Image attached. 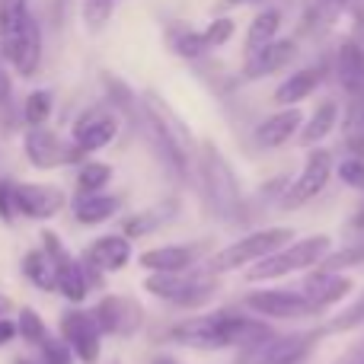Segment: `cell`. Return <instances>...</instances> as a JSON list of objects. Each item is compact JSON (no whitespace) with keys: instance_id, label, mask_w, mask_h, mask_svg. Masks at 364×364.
<instances>
[{"instance_id":"obj_26","label":"cell","mask_w":364,"mask_h":364,"mask_svg":"<svg viewBox=\"0 0 364 364\" xmlns=\"http://www.w3.org/2000/svg\"><path fill=\"white\" fill-rule=\"evenodd\" d=\"M339 125V102L336 100H326L316 106V112L310 115L307 122L301 125V144L304 147H316L320 141H326L329 134H333V128Z\"/></svg>"},{"instance_id":"obj_29","label":"cell","mask_w":364,"mask_h":364,"mask_svg":"<svg viewBox=\"0 0 364 364\" xmlns=\"http://www.w3.org/2000/svg\"><path fill=\"white\" fill-rule=\"evenodd\" d=\"M173 211H176V205H173V201H166V205H157V208H147V211H138V214H132V218L122 220V233H125L128 240L147 237V233L160 230L164 224H170Z\"/></svg>"},{"instance_id":"obj_8","label":"cell","mask_w":364,"mask_h":364,"mask_svg":"<svg viewBox=\"0 0 364 364\" xmlns=\"http://www.w3.org/2000/svg\"><path fill=\"white\" fill-rule=\"evenodd\" d=\"M122 128V115L115 112L109 102H96V106L83 109L80 115L70 125V141L77 144V151L93 157V154L106 151L115 138H119Z\"/></svg>"},{"instance_id":"obj_9","label":"cell","mask_w":364,"mask_h":364,"mask_svg":"<svg viewBox=\"0 0 364 364\" xmlns=\"http://www.w3.org/2000/svg\"><path fill=\"white\" fill-rule=\"evenodd\" d=\"M42 250L51 256V265H55V291L70 304L87 301L90 294V282L87 272H83V262L61 243V237L51 230H42Z\"/></svg>"},{"instance_id":"obj_27","label":"cell","mask_w":364,"mask_h":364,"mask_svg":"<svg viewBox=\"0 0 364 364\" xmlns=\"http://www.w3.org/2000/svg\"><path fill=\"white\" fill-rule=\"evenodd\" d=\"M278 32H282V10L278 6H262V10L252 16L250 29H246V55L265 48L269 42H275Z\"/></svg>"},{"instance_id":"obj_43","label":"cell","mask_w":364,"mask_h":364,"mask_svg":"<svg viewBox=\"0 0 364 364\" xmlns=\"http://www.w3.org/2000/svg\"><path fill=\"white\" fill-rule=\"evenodd\" d=\"M16 339V320H10V316H4L0 320V348L10 346V342Z\"/></svg>"},{"instance_id":"obj_47","label":"cell","mask_w":364,"mask_h":364,"mask_svg":"<svg viewBox=\"0 0 364 364\" xmlns=\"http://www.w3.org/2000/svg\"><path fill=\"white\" fill-rule=\"evenodd\" d=\"M13 364H38V361H36V358H16Z\"/></svg>"},{"instance_id":"obj_35","label":"cell","mask_w":364,"mask_h":364,"mask_svg":"<svg viewBox=\"0 0 364 364\" xmlns=\"http://www.w3.org/2000/svg\"><path fill=\"white\" fill-rule=\"evenodd\" d=\"M16 336L26 342V346L36 348V346H42V342L48 339L51 333H48L45 320L36 314V310H32V307H23V310L16 314Z\"/></svg>"},{"instance_id":"obj_39","label":"cell","mask_w":364,"mask_h":364,"mask_svg":"<svg viewBox=\"0 0 364 364\" xmlns=\"http://www.w3.org/2000/svg\"><path fill=\"white\" fill-rule=\"evenodd\" d=\"M233 32H237L233 19L230 16H218V19H211V23L201 29V38H205L208 51H214V48H224V45L233 38Z\"/></svg>"},{"instance_id":"obj_46","label":"cell","mask_w":364,"mask_h":364,"mask_svg":"<svg viewBox=\"0 0 364 364\" xmlns=\"http://www.w3.org/2000/svg\"><path fill=\"white\" fill-rule=\"evenodd\" d=\"M352 227H355V230H364V205L358 208V214L352 218Z\"/></svg>"},{"instance_id":"obj_23","label":"cell","mask_w":364,"mask_h":364,"mask_svg":"<svg viewBox=\"0 0 364 364\" xmlns=\"http://www.w3.org/2000/svg\"><path fill=\"white\" fill-rule=\"evenodd\" d=\"M346 13L342 0H301V32L310 38L323 36Z\"/></svg>"},{"instance_id":"obj_48","label":"cell","mask_w":364,"mask_h":364,"mask_svg":"<svg viewBox=\"0 0 364 364\" xmlns=\"http://www.w3.org/2000/svg\"><path fill=\"white\" fill-rule=\"evenodd\" d=\"M154 364H176V361H173V358H157Z\"/></svg>"},{"instance_id":"obj_13","label":"cell","mask_w":364,"mask_h":364,"mask_svg":"<svg viewBox=\"0 0 364 364\" xmlns=\"http://www.w3.org/2000/svg\"><path fill=\"white\" fill-rule=\"evenodd\" d=\"M16 218L26 220H51L68 208V195L51 182H16Z\"/></svg>"},{"instance_id":"obj_7","label":"cell","mask_w":364,"mask_h":364,"mask_svg":"<svg viewBox=\"0 0 364 364\" xmlns=\"http://www.w3.org/2000/svg\"><path fill=\"white\" fill-rule=\"evenodd\" d=\"M23 154L36 170H61V166H80L87 154L77 151L70 138H61L55 128H26L23 134Z\"/></svg>"},{"instance_id":"obj_40","label":"cell","mask_w":364,"mask_h":364,"mask_svg":"<svg viewBox=\"0 0 364 364\" xmlns=\"http://www.w3.org/2000/svg\"><path fill=\"white\" fill-rule=\"evenodd\" d=\"M361 323H364V297H358V301H355L348 310H342L339 316H333V320H329L320 333L323 336H326V333H348V329L361 326Z\"/></svg>"},{"instance_id":"obj_18","label":"cell","mask_w":364,"mask_h":364,"mask_svg":"<svg viewBox=\"0 0 364 364\" xmlns=\"http://www.w3.org/2000/svg\"><path fill=\"white\" fill-rule=\"evenodd\" d=\"M301 125H304L301 109H297V106H284L282 112L269 115L265 122H259V125H256V144L262 147V151H275V147L288 144V141L301 132Z\"/></svg>"},{"instance_id":"obj_12","label":"cell","mask_w":364,"mask_h":364,"mask_svg":"<svg viewBox=\"0 0 364 364\" xmlns=\"http://www.w3.org/2000/svg\"><path fill=\"white\" fill-rule=\"evenodd\" d=\"M329 176H333V154L323 151V147L310 151L301 176L291 182V186L284 188V195L278 198L282 201V208H301V205H307V201H314L316 195L326 188Z\"/></svg>"},{"instance_id":"obj_22","label":"cell","mask_w":364,"mask_h":364,"mask_svg":"<svg viewBox=\"0 0 364 364\" xmlns=\"http://www.w3.org/2000/svg\"><path fill=\"white\" fill-rule=\"evenodd\" d=\"M336 80L348 96H364V55L352 38H346L336 51Z\"/></svg>"},{"instance_id":"obj_11","label":"cell","mask_w":364,"mask_h":364,"mask_svg":"<svg viewBox=\"0 0 364 364\" xmlns=\"http://www.w3.org/2000/svg\"><path fill=\"white\" fill-rule=\"evenodd\" d=\"M58 329H61V339L68 342V348L74 352L77 361L83 364H96L102 355V333L100 326H96L93 314L90 310H64L61 314V323H58Z\"/></svg>"},{"instance_id":"obj_14","label":"cell","mask_w":364,"mask_h":364,"mask_svg":"<svg viewBox=\"0 0 364 364\" xmlns=\"http://www.w3.org/2000/svg\"><path fill=\"white\" fill-rule=\"evenodd\" d=\"M90 314H93L102 336H134L141 329V323H144V310L132 297H122V294L100 297V304Z\"/></svg>"},{"instance_id":"obj_5","label":"cell","mask_w":364,"mask_h":364,"mask_svg":"<svg viewBox=\"0 0 364 364\" xmlns=\"http://www.w3.org/2000/svg\"><path fill=\"white\" fill-rule=\"evenodd\" d=\"M291 240H294L291 227H265V230H256V233H250V237L230 243L227 250L214 252L211 262H208V272L220 275V272L243 269V265H252V262H259V259L272 256L275 250H282V246H288Z\"/></svg>"},{"instance_id":"obj_24","label":"cell","mask_w":364,"mask_h":364,"mask_svg":"<svg viewBox=\"0 0 364 364\" xmlns=\"http://www.w3.org/2000/svg\"><path fill=\"white\" fill-rule=\"evenodd\" d=\"M323 83V68H301L291 77H284L275 90V102L278 106H297V102L310 100L316 93V87Z\"/></svg>"},{"instance_id":"obj_15","label":"cell","mask_w":364,"mask_h":364,"mask_svg":"<svg viewBox=\"0 0 364 364\" xmlns=\"http://www.w3.org/2000/svg\"><path fill=\"white\" fill-rule=\"evenodd\" d=\"M243 304L256 316H272V320H297L314 314L301 291H256Z\"/></svg>"},{"instance_id":"obj_32","label":"cell","mask_w":364,"mask_h":364,"mask_svg":"<svg viewBox=\"0 0 364 364\" xmlns=\"http://www.w3.org/2000/svg\"><path fill=\"white\" fill-rule=\"evenodd\" d=\"M23 275H26V282H32L38 291H55V265H51V256L42 246L29 250L23 256Z\"/></svg>"},{"instance_id":"obj_3","label":"cell","mask_w":364,"mask_h":364,"mask_svg":"<svg viewBox=\"0 0 364 364\" xmlns=\"http://www.w3.org/2000/svg\"><path fill=\"white\" fill-rule=\"evenodd\" d=\"M144 291L166 304H176L182 310L205 307L218 294L214 272H151L144 282Z\"/></svg>"},{"instance_id":"obj_33","label":"cell","mask_w":364,"mask_h":364,"mask_svg":"<svg viewBox=\"0 0 364 364\" xmlns=\"http://www.w3.org/2000/svg\"><path fill=\"white\" fill-rule=\"evenodd\" d=\"M112 182V166L100 164V160H83L77 166V195H93V192H106V186Z\"/></svg>"},{"instance_id":"obj_6","label":"cell","mask_w":364,"mask_h":364,"mask_svg":"<svg viewBox=\"0 0 364 364\" xmlns=\"http://www.w3.org/2000/svg\"><path fill=\"white\" fill-rule=\"evenodd\" d=\"M320 329L314 333H291V336H262L252 346H243L237 355V364H301L310 355V348L320 339Z\"/></svg>"},{"instance_id":"obj_17","label":"cell","mask_w":364,"mask_h":364,"mask_svg":"<svg viewBox=\"0 0 364 364\" xmlns=\"http://www.w3.org/2000/svg\"><path fill=\"white\" fill-rule=\"evenodd\" d=\"M297 291L307 297V304H310L314 314H323V310H329L333 304H339L342 297L352 291V278H346L342 272L316 269V272H310V275L304 278V284Z\"/></svg>"},{"instance_id":"obj_45","label":"cell","mask_w":364,"mask_h":364,"mask_svg":"<svg viewBox=\"0 0 364 364\" xmlns=\"http://www.w3.org/2000/svg\"><path fill=\"white\" fill-rule=\"evenodd\" d=\"M243 4H262V6H272V0H227V6H243Z\"/></svg>"},{"instance_id":"obj_31","label":"cell","mask_w":364,"mask_h":364,"mask_svg":"<svg viewBox=\"0 0 364 364\" xmlns=\"http://www.w3.org/2000/svg\"><path fill=\"white\" fill-rule=\"evenodd\" d=\"M55 115V93L51 90H32L19 102V122L26 128H42Z\"/></svg>"},{"instance_id":"obj_10","label":"cell","mask_w":364,"mask_h":364,"mask_svg":"<svg viewBox=\"0 0 364 364\" xmlns=\"http://www.w3.org/2000/svg\"><path fill=\"white\" fill-rule=\"evenodd\" d=\"M42 58H45V36H42L38 16H32L23 29L13 32L10 38L0 42V61H4L16 77H23V80H29V77L38 74Z\"/></svg>"},{"instance_id":"obj_4","label":"cell","mask_w":364,"mask_h":364,"mask_svg":"<svg viewBox=\"0 0 364 364\" xmlns=\"http://www.w3.org/2000/svg\"><path fill=\"white\" fill-rule=\"evenodd\" d=\"M326 252H329V237L326 233H316V237L288 243V246H282V250H275L272 256L252 262L246 278H250V282H275V278H284V275H291V272L316 269V265L326 259Z\"/></svg>"},{"instance_id":"obj_30","label":"cell","mask_w":364,"mask_h":364,"mask_svg":"<svg viewBox=\"0 0 364 364\" xmlns=\"http://www.w3.org/2000/svg\"><path fill=\"white\" fill-rule=\"evenodd\" d=\"M19 128H23V122H19V100L13 90V70L0 61V134L10 138Z\"/></svg>"},{"instance_id":"obj_28","label":"cell","mask_w":364,"mask_h":364,"mask_svg":"<svg viewBox=\"0 0 364 364\" xmlns=\"http://www.w3.org/2000/svg\"><path fill=\"white\" fill-rule=\"evenodd\" d=\"M342 144L352 157H364V96H348L342 112Z\"/></svg>"},{"instance_id":"obj_36","label":"cell","mask_w":364,"mask_h":364,"mask_svg":"<svg viewBox=\"0 0 364 364\" xmlns=\"http://www.w3.org/2000/svg\"><path fill=\"white\" fill-rule=\"evenodd\" d=\"M119 0H80V19L87 26V32H102L112 19Z\"/></svg>"},{"instance_id":"obj_20","label":"cell","mask_w":364,"mask_h":364,"mask_svg":"<svg viewBox=\"0 0 364 364\" xmlns=\"http://www.w3.org/2000/svg\"><path fill=\"white\" fill-rule=\"evenodd\" d=\"M201 256V246H157L138 256L147 272H188Z\"/></svg>"},{"instance_id":"obj_19","label":"cell","mask_w":364,"mask_h":364,"mask_svg":"<svg viewBox=\"0 0 364 364\" xmlns=\"http://www.w3.org/2000/svg\"><path fill=\"white\" fill-rule=\"evenodd\" d=\"M83 256L102 272H122L132 262V240L125 233H106V237L93 240V246Z\"/></svg>"},{"instance_id":"obj_2","label":"cell","mask_w":364,"mask_h":364,"mask_svg":"<svg viewBox=\"0 0 364 364\" xmlns=\"http://www.w3.org/2000/svg\"><path fill=\"white\" fill-rule=\"evenodd\" d=\"M198 186H201V198H205L211 218L224 220V224H240L246 218L240 182L233 176L227 157L211 141H205L198 147Z\"/></svg>"},{"instance_id":"obj_21","label":"cell","mask_w":364,"mask_h":364,"mask_svg":"<svg viewBox=\"0 0 364 364\" xmlns=\"http://www.w3.org/2000/svg\"><path fill=\"white\" fill-rule=\"evenodd\" d=\"M122 211V195L93 192V195H77L74 198V220L83 227H100L112 220Z\"/></svg>"},{"instance_id":"obj_37","label":"cell","mask_w":364,"mask_h":364,"mask_svg":"<svg viewBox=\"0 0 364 364\" xmlns=\"http://www.w3.org/2000/svg\"><path fill=\"white\" fill-rule=\"evenodd\" d=\"M355 265H364V237L355 240V243L342 246L336 252H326V259L320 262L323 272H342V269H355Z\"/></svg>"},{"instance_id":"obj_38","label":"cell","mask_w":364,"mask_h":364,"mask_svg":"<svg viewBox=\"0 0 364 364\" xmlns=\"http://www.w3.org/2000/svg\"><path fill=\"white\" fill-rule=\"evenodd\" d=\"M36 361L38 364H74V352L68 348L64 339L48 336L42 346H36Z\"/></svg>"},{"instance_id":"obj_16","label":"cell","mask_w":364,"mask_h":364,"mask_svg":"<svg viewBox=\"0 0 364 364\" xmlns=\"http://www.w3.org/2000/svg\"><path fill=\"white\" fill-rule=\"evenodd\" d=\"M294 58H297V42H294V38H275V42H269L265 48L246 55V61H243V80L246 83L265 80V77L284 70L291 61H294Z\"/></svg>"},{"instance_id":"obj_25","label":"cell","mask_w":364,"mask_h":364,"mask_svg":"<svg viewBox=\"0 0 364 364\" xmlns=\"http://www.w3.org/2000/svg\"><path fill=\"white\" fill-rule=\"evenodd\" d=\"M164 36H166L170 51L176 58H182V61H201L205 55H211L205 38H201V29H192V26H186V23H170Z\"/></svg>"},{"instance_id":"obj_42","label":"cell","mask_w":364,"mask_h":364,"mask_svg":"<svg viewBox=\"0 0 364 364\" xmlns=\"http://www.w3.org/2000/svg\"><path fill=\"white\" fill-rule=\"evenodd\" d=\"M16 182L10 176H0V220L4 224H13L16 220Z\"/></svg>"},{"instance_id":"obj_41","label":"cell","mask_w":364,"mask_h":364,"mask_svg":"<svg viewBox=\"0 0 364 364\" xmlns=\"http://www.w3.org/2000/svg\"><path fill=\"white\" fill-rule=\"evenodd\" d=\"M339 179L346 182L348 188H358V192H364V157H352V154H348L346 160H342L339 164Z\"/></svg>"},{"instance_id":"obj_34","label":"cell","mask_w":364,"mask_h":364,"mask_svg":"<svg viewBox=\"0 0 364 364\" xmlns=\"http://www.w3.org/2000/svg\"><path fill=\"white\" fill-rule=\"evenodd\" d=\"M32 16H36L32 0H0V42L19 32Z\"/></svg>"},{"instance_id":"obj_44","label":"cell","mask_w":364,"mask_h":364,"mask_svg":"<svg viewBox=\"0 0 364 364\" xmlns=\"http://www.w3.org/2000/svg\"><path fill=\"white\" fill-rule=\"evenodd\" d=\"M4 316H13V301L6 294H0V320H4Z\"/></svg>"},{"instance_id":"obj_1","label":"cell","mask_w":364,"mask_h":364,"mask_svg":"<svg viewBox=\"0 0 364 364\" xmlns=\"http://www.w3.org/2000/svg\"><path fill=\"white\" fill-rule=\"evenodd\" d=\"M272 329L256 316L218 310L211 316H188L170 329V339L188 348H243L269 336Z\"/></svg>"}]
</instances>
